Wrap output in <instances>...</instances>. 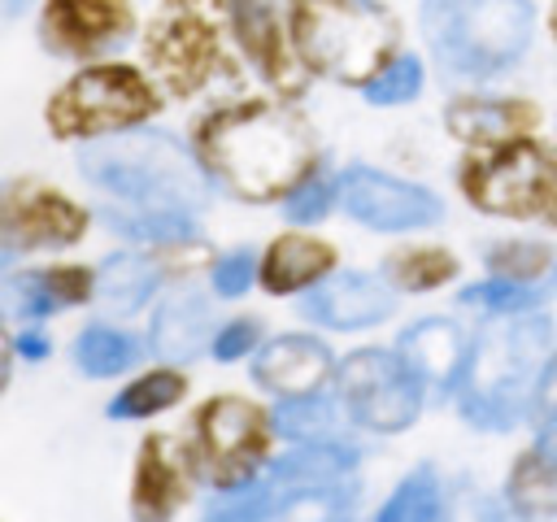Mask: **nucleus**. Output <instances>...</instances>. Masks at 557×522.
<instances>
[{
  "label": "nucleus",
  "mask_w": 557,
  "mask_h": 522,
  "mask_svg": "<svg viewBox=\"0 0 557 522\" xmlns=\"http://www.w3.org/2000/svg\"><path fill=\"white\" fill-rule=\"evenodd\" d=\"M191 152L213 187L235 200H278L318 170V144L305 117L283 100H231L191 130Z\"/></svg>",
  "instance_id": "f257e3e1"
},
{
  "label": "nucleus",
  "mask_w": 557,
  "mask_h": 522,
  "mask_svg": "<svg viewBox=\"0 0 557 522\" xmlns=\"http://www.w3.org/2000/svg\"><path fill=\"white\" fill-rule=\"evenodd\" d=\"M557 374V326L544 313H513L483 331L453 383L461 418L479 431H513L527 422Z\"/></svg>",
  "instance_id": "f03ea898"
},
{
  "label": "nucleus",
  "mask_w": 557,
  "mask_h": 522,
  "mask_svg": "<svg viewBox=\"0 0 557 522\" xmlns=\"http://www.w3.org/2000/svg\"><path fill=\"white\" fill-rule=\"evenodd\" d=\"M78 170L131 213H200L209 200V178L196 152L144 126L91 139L78 157Z\"/></svg>",
  "instance_id": "7ed1b4c3"
},
{
  "label": "nucleus",
  "mask_w": 557,
  "mask_h": 522,
  "mask_svg": "<svg viewBox=\"0 0 557 522\" xmlns=\"http://www.w3.org/2000/svg\"><path fill=\"white\" fill-rule=\"evenodd\" d=\"M287 39L305 70L366 87L396 57V17L383 0H287Z\"/></svg>",
  "instance_id": "20e7f679"
},
{
  "label": "nucleus",
  "mask_w": 557,
  "mask_h": 522,
  "mask_svg": "<svg viewBox=\"0 0 557 522\" xmlns=\"http://www.w3.org/2000/svg\"><path fill=\"white\" fill-rule=\"evenodd\" d=\"M418 26L444 74L492 78L527 57L535 9L531 0H422Z\"/></svg>",
  "instance_id": "39448f33"
},
{
  "label": "nucleus",
  "mask_w": 557,
  "mask_h": 522,
  "mask_svg": "<svg viewBox=\"0 0 557 522\" xmlns=\"http://www.w3.org/2000/svg\"><path fill=\"white\" fill-rule=\"evenodd\" d=\"M161 113V91L131 61H91L70 74L44 104L52 139H104L139 130Z\"/></svg>",
  "instance_id": "423d86ee"
},
{
  "label": "nucleus",
  "mask_w": 557,
  "mask_h": 522,
  "mask_svg": "<svg viewBox=\"0 0 557 522\" xmlns=\"http://www.w3.org/2000/svg\"><path fill=\"white\" fill-rule=\"evenodd\" d=\"M457 187L470 209L492 217H540L557 226V152L531 139L483 148L457 165Z\"/></svg>",
  "instance_id": "0eeeda50"
},
{
  "label": "nucleus",
  "mask_w": 557,
  "mask_h": 522,
  "mask_svg": "<svg viewBox=\"0 0 557 522\" xmlns=\"http://www.w3.org/2000/svg\"><path fill=\"white\" fill-rule=\"evenodd\" d=\"M274 444V418L244 396H213L191 413L187 465L218 492L248 487Z\"/></svg>",
  "instance_id": "6e6552de"
},
{
  "label": "nucleus",
  "mask_w": 557,
  "mask_h": 522,
  "mask_svg": "<svg viewBox=\"0 0 557 522\" xmlns=\"http://www.w3.org/2000/svg\"><path fill=\"white\" fill-rule=\"evenodd\" d=\"M226 0H165L157 9L144 30V52L161 87H170L174 96H196L231 70L218 26Z\"/></svg>",
  "instance_id": "1a4fd4ad"
},
{
  "label": "nucleus",
  "mask_w": 557,
  "mask_h": 522,
  "mask_svg": "<svg viewBox=\"0 0 557 522\" xmlns=\"http://www.w3.org/2000/svg\"><path fill=\"white\" fill-rule=\"evenodd\" d=\"M335 396L348 422L374 435H400L418 422L426 387L396 348H357L335 365Z\"/></svg>",
  "instance_id": "9d476101"
},
{
  "label": "nucleus",
  "mask_w": 557,
  "mask_h": 522,
  "mask_svg": "<svg viewBox=\"0 0 557 522\" xmlns=\"http://www.w3.org/2000/svg\"><path fill=\"white\" fill-rule=\"evenodd\" d=\"M339 204L366 231H387V235L426 231L444 217V200L431 187L374 165H348L339 174Z\"/></svg>",
  "instance_id": "9b49d317"
},
{
  "label": "nucleus",
  "mask_w": 557,
  "mask_h": 522,
  "mask_svg": "<svg viewBox=\"0 0 557 522\" xmlns=\"http://www.w3.org/2000/svg\"><path fill=\"white\" fill-rule=\"evenodd\" d=\"M87 235V209L61 187L39 178H17L0 187V244L9 252L70 248Z\"/></svg>",
  "instance_id": "f8f14e48"
},
{
  "label": "nucleus",
  "mask_w": 557,
  "mask_h": 522,
  "mask_svg": "<svg viewBox=\"0 0 557 522\" xmlns=\"http://www.w3.org/2000/svg\"><path fill=\"white\" fill-rule=\"evenodd\" d=\"M135 35L131 0H44L39 39L52 57L96 61Z\"/></svg>",
  "instance_id": "ddd939ff"
},
{
  "label": "nucleus",
  "mask_w": 557,
  "mask_h": 522,
  "mask_svg": "<svg viewBox=\"0 0 557 522\" xmlns=\"http://www.w3.org/2000/svg\"><path fill=\"white\" fill-rule=\"evenodd\" d=\"M352 513V487H235L209 509L205 522H339Z\"/></svg>",
  "instance_id": "4468645a"
},
{
  "label": "nucleus",
  "mask_w": 557,
  "mask_h": 522,
  "mask_svg": "<svg viewBox=\"0 0 557 522\" xmlns=\"http://www.w3.org/2000/svg\"><path fill=\"white\" fill-rule=\"evenodd\" d=\"M226 26L261 83L274 91H296V52L287 39V17H278L274 0H226Z\"/></svg>",
  "instance_id": "2eb2a0df"
},
{
  "label": "nucleus",
  "mask_w": 557,
  "mask_h": 522,
  "mask_svg": "<svg viewBox=\"0 0 557 522\" xmlns=\"http://www.w3.org/2000/svg\"><path fill=\"white\" fill-rule=\"evenodd\" d=\"M300 313L326 331H366L396 313V296L383 283V274L348 270V274H326L322 283H313L300 300Z\"/></svg>",
  "instance_id": "dca6fc26"
},
{
  "label": "nucleus",
  "mask_w": 557,
  "mask_h": 522,
  "mask_svg": "<svg viewBox=\"0 0 557 522\" xmlns=\"http://www.w3.org/2000/svg\"><path fill=\"white\" fill-rule=\"evenodd\" d=\"M540 122V109L522 96H453L444 104V130L470 148H500L527 139Z\"/></svg>",
  "instance_id": "f3484780"
},
{
  "label": "nucleus",
  "mask_w": 557,
  "mask_h": 522,
  "mask_svg": "<svg viewBox=\"0 0 557 522\" xmlns=\"http://www.w3.org/2000/svg\"><path fill=\"white\" fill-rule=\"evenodd\" d=\"M252 378L270 396L287 400V396L322 391L335 378V361L331 348L313 335H278L252 357Z\"/></svg>",
  "instance_id": "a211bd4d"
},
{
  "label": "nucleus",
  "mask_w": 557,
  "mask_h": 522,
  "mask_svg": "<svg viewBox=\"0 0 557 522\" xmlns=\"http://www.w3.org/2000/svg\"><path fill=\"white\" fill-rule=\"evenodd\" d=\"M187 500V461L165 435H148L135 452L131 474V522H174Z\"/></svg>",
  "instance_id": "6ab92c4d"
},
{
  "label": "nucleus",
  "mask_w": 557,
  "mask_h": 522,
  "mask_svg": "<svg viewBox=\"0 0 557 522\" xmlns=\"http://www.w3.org/2000/svg\"><path fill=\"white\" fill-rule=\"evenodd\" d=\"M96 296V274L87 265H52V270H26L9 283H0V309H9L22 322H44L70 304H83Z\"/></svg>",
  "instance_id": "aec40b11"
},
{
  "label": "nucleus",
  "mask_w": 557,
  "mask_h": 522,
  "mask_svg": "<svg viewBox=\"0 0 557 522\" xmlns=\"http://www.w3.org/2000/svg\"><path fill=\"white\" fill-rule=\"evenodd\" d=\"M466 335L457 322L448 318H422L413 326L400 331L396 339V357L422 378V387H435V391H453L461 365H466Z\"/></svg>",
  "instance_id": "412c9836"
},
{
  "label": "nucleus",
  "mask_w": 557,
  "mask_h": 522,
  "mask_svg": "<svg viewBox=\"0 0 557 522\" xmlns=\"http://www.w3.org/2000/svg\"><path fill=\"white\" fill-rule=\"evenodd\" d=\"M326 274H335V248L326 239H313V235H278L265 257L257 261V278L270 296H296V291H309L313 283H322Z\"/></svg>",
  "instance_id": "4be33fe9"
},
{
  "label": "nucleus",
  "mask_w": 557,
  "mask_h": 522,
  "mask_svg": "<svg viewBox=\"0 0 557 522\" xmlns=\"http://www.w3.org/2000/svg\"><path fill=\"white\" fill-rule=\"evenodd\" d=\"M152 352L161 361H191L200 357L209 344H213V309L205 296L196 291H178V296H165L152 313V335H148Z\"/></svg>",
  "instance_id": "5701e85b"
},
{
  "label": "nucleus",
  "mask_w": 557,
  "mask_h": 522,
  "mask_svg": "<svg viewBox=\"0 0 557 522\" xmlns=\"http://www.w3.org/2000/svg\"><path fill=\"white\" fill-rule=\"evenodd\" d=\"M352 465H357V452L352 448L331 444V439H309V444L292 448L287 457H278L270 465V474L265 478H252V483L283 487V492H292V487H335V483H348Z\"/></svg>",
  "instance_id": "b1692460"
},
{
  "label": "nucleus",
  "mask_w": 557,
  "mask_h": 522,
  "mask_svg": "<svg viewBox=\"0 0 557 522\" xmlns=\"http://www.w3.org/2000/svg\"><path fill=\"white\" fill-rule=\"evenodd\" d=\"M157 287H161V265L139 252H117L96 274V296L104 300L109 313H122V318L144 309L157 296Z\"/></svg>",
  "instance_id": "393cba45"
},
{
  "label": "nucleus",
  "mask_w": 557,
  "mask_h": 522,
  "mask_svg": "<svg viewBox=\"0 0 557 522\" xmlns=\"http://www.w3.org/2000/svg\"><path fill=\"white\" fill-rule=\"evenodd\" d=\"M374 522H453V500H448L444 478L431 465L409 470L392 487V496L383 500Z\"/></svg>",
  "instance_id": "a878e982"
},
{
  "label": "nucleus",
  "mask_w": 557,
  "mask_h": 522,
  "mask_svg": "<svg viewBox=\"0 0 557 522\" xmlns=\"http://www.w3.org/2000/svg\"><path fill=\"white\" fill-rule=\"evenodd\" d=\"M505 505L513 518H557V470L527 448L505 483Z\"/></svg>",
  "instance_id": "bb28decb"
},
{
  "label": "nucleus",
  "mask_w": 557,
  "mask_h": 522,
  "mask_svg": "<svg viewBox=\"0 0 557 522\" xmlns=\"http://www.w3.org/2000/svg\"><path fill=\"white\" fill-rule=\"evenodd\" d=\"M139 339L126 335V331H113V326H83L78 339H74V365L87 374V378H113L122 370H131L139 361Z\"/></svg>",
  "instance_id": "cd10ccee"
},
{
  "label": "nucleus",
  "mask_w": 557,
  "mask_h": 522,
  "mask_svg": "<svg viewBox=\"0 0 557 522\" xmlns=\"http://www.w3.org/2000/svg\"><path fill=\"white\" fill-rule=\"evenodd\" d=\"M187 391V378L178 370H148L139 374L135 383H126L113 400H109V418L113 422H139V418H152L170 405H178Z\"/></svg>",
  "instance_id": "c85d7f7f"
},
{
  "label": "nucleus",
  "mask_w": 557,
  "mask_h": 522,
  "mask_svg": "<svg viewBox=\"0 0 557 522\" xmlns=\"http://www.w3.org/2000/svg\"><path fill=\"white\" fill-rule=\"evenodd\" d=\"M383 278L396 291H435L457 278V257L448 248H400L383 257Z\"/></svg>",
  "instance_id": "c756f323"
},
{
  "label": "nucleus",
  "mask_w": 557,
  "mask_h": 522,
  "mask_svg": "<svg viewBox=\"0 0 557 522\" xmlns=\"http://www.w3.org/2000/svg\"><path fill=\"white\" fill-rule=\"evenodd\" d=\"M422 83H426L422 57H418V52H396V57L361 87V96H366L370 104H379V109H392V104L418 100V96H422Z\"/></svg>",
  "instance_id": "7c9ffc66"
},
{
  "label": "nucleus",
  "mask_w": 557,
  "mask_h": 522,
  "mask_svg": "<svg viewBox=\"0 0 557 522\" xmlns=\"http://www.w3.org/2000/svg\"><path fill=\"white\" fill-rule=\"evenodd\" d=\"M331 426H335V405H331L322 391L287 396V400H278V409H274V431H278L283 439H300V444L326 439Z\"/></svg>",
  "instance_id": "2f4dec72"
},
{
  "label": "nucleus",
  "mask_w": 557,
  "mask_h": 522,
  "mask_svg": "<svg viewBox=\"0 0 557 522\" xmlns=\"http://www.w3.org/2000/svg\"><path fill=\"white\" fill-rule=\"evenodd\" d=\"M113 231L131 235V239H144V244H191L200 231H196V213H109Z\"/></svg>",
  "instance_id": "473e14b6"
},
{
  "label": "nucleus",
  "mask_w": 557,
  "mask_h": 522,
  "mask_svg": "<svg viewBox=\"0 0 557 522\" xmlns=\"http://www.w3.org/2000/svg\"><path fill=\"white\" fill-rule=\"evenodd\" d=\"M487 265H492V274H500V278L531 283V278H540V274L553 265V252H548V244H540V239H500V244L487 248Z\"/></svg>",
  "instance_id": "72a5a7b5"
},
{
  "label": "nucleus",
  "mask_w": 557,
  "mask_h": 522,
  "mask_svg": "<svg viewBox=\"0 0 557 522\" xmlns=\"http://www.w3.org/2000/svg\"><path fill=\"white\" fill-rule=\"evenodd\" d=\"M457 300H461L466 309H479V313H505V318H513V313L531 309L540 296L531 291V283H513V278L492 274V278H483V283L461 287V296H457Z\"/></svg>",
  "instance_id": "f704fd0d"
},
{
  "label": "nucleus",
  "mask_w": 557,
  "mask_h": 522,
  "mask_svg": "<svg viewBox=\"0 0 557 522\" xmlns=\"http://www.w3.org/2000/svg\"><path fill=\"white\" fill-rule=\"evenodd\" d=\"M335 200H339V178L313 170L309 178H300V183L283 196V217L296 222V226H313V222H322V217L331 213Z\"/></svg>",
  "instance_id": "c9c22d12"
},
{
  "label": "nucleus",
  "mask_w": 557,
  "mask_h": 522,
  "mask_svg": "<svg viewBox=\"0 0 557 522\" xmlns=\"http://www.w3.org/2000/svg\"><path fill=\"white\" fill-rule=\"evenodd\" d=\"M252 278H257V257H252L248 248H235V252L218 257L213 270H209V287H213V296H222V300L244 296V291L252 287Z\"/></svg>",
  "instance_id": "e433bc0d"
},
{
  "label": "nucleus",
  "mask_w": 557,
  "mask_h": 522,
  "mask_svg": "<svg viewBox=\"0 0 557 522\" xmlns=\"http://www.w3.org/2000/svg\"><path fill=\"white\" fill-rule=\"evenodd\" d=\"M257 339H261V322L257 318H235L222 331H213L209 348H213L218 361H239V357H248L257 348Z\"/></svg>",
  "instance_id": "4c0bfd02"
},
{
  "label": "nucleus",
  "mask_w": 557,
  "mask_h": 522,
  "mask_svg": "<svg viewBox=\"0 0 557 522\" xmlns=\"http://www.w3.org/2000/svg\"><path fill=\"white\" fill-rule=\"evenodd\" d=\"M531 448H535V457H540V461H548V465L557 470V409L544 418V426H540V435H535V444H531Z\"/></svg>",
  "instance_id": "58836bf2"
},
{
  "label": "nucleus",
  "mask_w": 557,
  "mask_h": 522,
  "mask_svg": "<svg viewBox=\"0 0 557 522\" xmlns=\"http://www.w3.org/2000/svg\"><path fill=\"white\" fill-rule=\"evenodd\" d=\"M13 348H17V357H22V361H44V357L52 352V344H48L39 331H22V335L13 339Z\"/></svg>",
  "instance_id": "ea45409f"
},
{
  "label": "nucleus",
  "mask_w": 557,
  "mask_h": 522,
  "mask_svg": "<svg viewBox=\"0 0 557 522\" xmlns=\"http://www.w3.org/2000/svg\"><path fill=\"white\" fill-rule=\"evenodd\" d=\"M13 361H17V348H13V339H9L4 326H0V391H4L9 378H13Z\"/></svg>",
  "instance_id": "a19ab883"
},
{
  "label": "nucleus",
  "mask_w": 557,
  "mask_h": 522,
  "mask_svg": "<svg viewBox=\"0 0 557 522\" xmlns=\"http://www.w3.org/2000/svg\"><path fill=\"white\" fill-rule=\"evenodd\" d=\"M548 26H553V39H557V0H553V13H548Z\"/></svg>",
  "instance_id": "79ce46f5"
},
{
  "label": "nucleus",
  "mask_w": 557,
  "mask_h": 522,
  "mask_svg": "<svg viewBox=\"0 0 557 522\" xmlns=\"http://www.w3.org/2000/svg\"><path fill=\"white\" fill-rule=\"evenodd\" d=\"M9 257H13V252H9V248H4V244H0V265H4V261H9Z\"/></svg>",
  "instance_id": "37998d69"
},
{
  "label": "nucleus",
  "mask_w": 557,
  "mask_h": 522,
  "mask_svg": "<svg viewBox=\"0 0 557 522\" xmlns=\"http://www.w3.org/2000/svg\"><path fill=\"white\" fill-rule=\"evenodd\" d=\"M553 278H557V261H553Z\"/></svg>",
  "instance_id": "c03bdc74"
},
{
  "label": "nucleus",
  "mask_w": 557,
  "mask_h": 522,
  "mask_svg": "<svg viewBox=\"0 0 557 522\" xmlns=\"http://www.w3.org/2000/svg\"><path fill=\"white\" fill-rule=\"evenodd\" d=\"M339 522H348V518H339Z\"/></svg>",
  "instance_id": "a18cd8bd"
}]
</instances>
